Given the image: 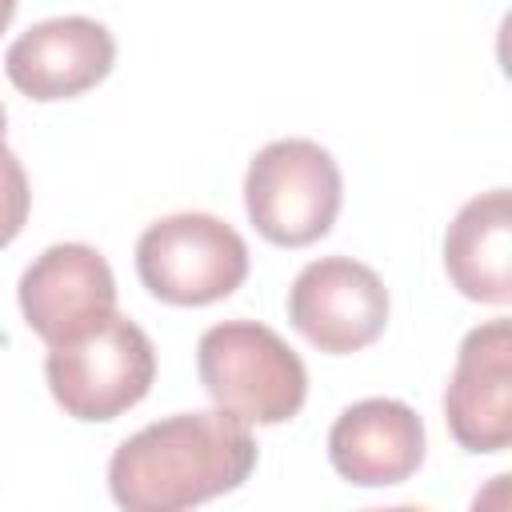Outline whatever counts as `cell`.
Returning a JSON list of instances; mask_svg holds the SVG:
<instances>
[{
  "mask_svg": "<svg viewBox=\"0 0 512 512\" xmlns=\"http://www.w3.org/2000/svg\"><path fill=\"white\" fill-rule=\"evenodd\" d=\"M256 440L232 412H176L132 432L108 460L112 500L128 512H180L240 488Z\"/></svg>",
  "mask_w": 512,
  "mask_h": 512,
  "instance_id": "6da1fadb",
  "label": "cell"
},
{
  "mask_svg": "<svg viewBox=\"0 0 512 512\" xmlns=\"http://www.w3.org/2000/svg\"><path fill=\"white\" fill-rule=\"evenodd\" d=\"M200 384L216 408L244 424H284L304 408V360L256 320L212 324L196 344Z\"/></svg>",
  "mask_w": 512,
  "mask_h": 512,
  "instance_id": "7a4b0ae2",
  "label": "cell"
},
{
  "mask_svg": "<svg viewBox=\"0 0 512 512\" xmlns=\"http://www.w3.org/2000/svg\"><path fill=\"white\" fill-rule=\"evenodd\" d=\"M52 400L72 420H116L156 380V348L140 324L112 312L76 340L52 344L44 360Z\"/></svg>",
  "mask_w": 512,
  "mask_h": 512,
  "instance_id": "3957f363",
  "label": "cell"
},
{
  "mask_svg": "<svg viewBox=\"0 0 512 512\" xmlns=\"http://www.w3.org/2000/svg\"><path fill=\"white\" fill-rule=\"evenodd\" d=\"M340 168L328 148L304 136L264 144L244 172V208L256 232L280 248L320 240L340 212Z\"/></svg>",
  "mask_w": 512,
  "mask_h": 512,
  "instance_id": "277c9868",
  "label": "cell"
},
{
  "mask_svg": "<svg viewBox=\"0 0 512 512\" xmlns=\"http://www.w3.org/2000/svg\"><path fill=\"white\" fill-rule=\"evenodd\" d=\"M140 284L176 308H200L232 296L248 276L244 236L208 212H176L148 224L136 240Z\"/></svg>",
  "mask_w": 512,
  "mask_h": 512,
  "instance_id": "5b68a950",
  "label": "cell"
},
{
  "mask_svg": "<svg viewBox=\"0 0 512 512\" xmlns=\"http://www.w3.org/2000/svg\"><path fill=\"white\" fill-rule=\"evenodd\" d=\"M288 320L320 352H360L388 324V288L352 256H320L296 272L288 288Z\"/></svg>",
  "mask_w": 512,
  "mask_h": 512,
  "instance_id": "8992f818",
  "label": "cell"
},
{
  "mask_svg": "<svg viewBox=\"0 0 512 512\" xmlns=\"http://www.w3.org/2000/svg\"><path fill=\"white\" fill-rule=\"evenodd\" d=\"M20 312L52 348L76 340L116 312V276L92 244H52L20 276Z\"/></svg>",
  "mask_w": 512,
  "mask_h": 512,
  "instance_id": "52a82bcc",
  "label": "cell"
},
{
  "mask_svg": "<svg viewBox=\"0 0 512 512\" xmlns=\"http://www.w3.org/2000/svg\"><path fill=\"white\" fill-rule=\"evenodd\" d=\"M444 420L468 452H504L512 444V324L504 316L460 340Z\"/></svg>",
  "mask_w": 512,
  "mask_h": 512,
  "instance_id": "ba28073f",
  "label": "cell"
},
{
  "mask_svg": "<svg viewBox=\"0 0 512 512\" xmlns=\"http://www.w3.org/2000/svg\"><path fill=\"white\" fill-rule=\"evenodd\" d=\"M116 64L112 32L92 16H52L20 32L4 56L8 80L32 100H68L96 88Z\"/></svg>",
  "mask_w": 512,
  "mask_h": 512,
  "instance_id": "9c48e42d",
  "label": "cell"
},
{
  "mask_svg": "<svg viewBox=\"0 0 512 512\" xmlns=\"http://www.w3.org/2000/svg\"><path fill=\"white\" fill-rule=\"evenodd\" d=\"M328 460L360 488L404 484L424 464V420L392 396L356 400L328 432Z\"/></svg>",
  "mask_w": 512,
  "mask_h": 512,
  "instance_id": "30bf717a",
  "label": "cell"
},
{
  "mask_svg": "<svg viewBox=\"0 0 512 512\" xmlns=\"http://www.w3.org/2000/svg\"><path fill=\"white\" fill-rule=\"evenodd\" d=\"M444 268L460 296L480 304L512 300V196L492 188L472 196L444 232Z\"/></svg>",
  "mask_w": 512,
  "mask_h": 512,
  "instance_id": "8fae6325",
  "label": "cell"
},
{
  "mask_svg": "<svg viewBox=\"0 0 512 512\" xmlns=\"http://www.w3.org/2000/svg\"><path fill=\"white\" fill-rule=\"evenodd\" d=\"M32 208V188L24 176V164L16 160V152L0 140V248H8Z\"/></svg>",
  "mask_w": 512,
  "mask_h": 512,
  "instance_id": "7c38bea8",
  "label": "cell"
},
{
  "mask_svg": "<svg viewBox=\"0 0 512 512\" xmlns=\"http://www.w3.org/2000/svg\"><path fill=\"white\" fill-rule=\"evenodd\" d=\"M16 4H20V0H0V32L12 24V16H16Z\"/></svg>",
  "mask_w": 512,
  "mask_h": 512,
  "instance_id": "4fadbf2b",
  "label": "cell"
},
{
  "mask_svg": "<svg viewBox=\"0 0 512 512\" xmlns=\"http://www.w3.org/2000/svg\"><path fill=\"white\" fill-rule=\"evenodd\" d=\"M4 128H8V112H4V104H0V140H4Z\"/></svg>",
  "mask_w": 512,
  "mask_h": 512,
  "instance_id": "5bb4252c",
  "label": "cell"
}]
</instances>
